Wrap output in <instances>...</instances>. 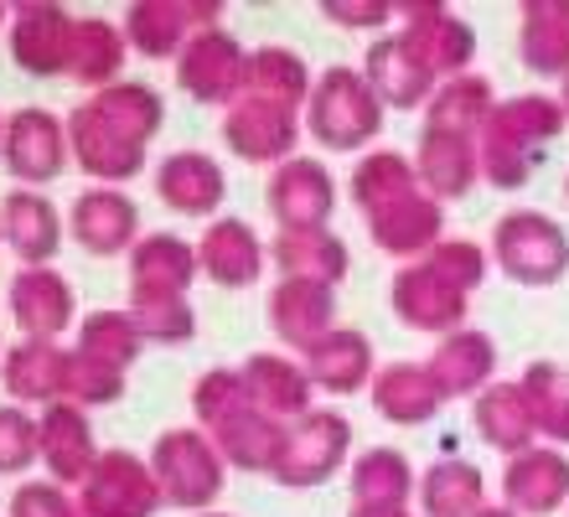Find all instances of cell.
<instances>
[{
    "label": "cell",
    "mask_w": 569,
    "mask_h": 517,
    "mask_svg": "<svg viewBox=\"0 0 569 517\" xmlns=\"http://www.w3.org/2000/svg\"><path fill=\"white\" fill-rule=\"evenodd\" d=\"M264 202H270L274 222H280L284 233L327 228L331 212H337V177H331L321 161H311V156H290L284 166L270 171Z\"/></svg>",
    "instance_id": "cell-14"
},
{
    "label": "cell",
    "mask_w": 569,
    "mask_h": 517,
    "mask_svg": "<svg viewBox=\"0 0 569 517\" xmlns=\"http://www.w3.org/2000/svg\"><path fill=\"white\" fill-rule=\"evenodd\" d=\"M471 425L492 450L502 456H523L539 445V429H533V414H528V399L518 384H487L471 399Z\"/></svg>",
    "instance_id": "cell-37"
},
{
    "label": "cell",
    "mask_w": 569,
    "mask_h": 517,
    "mask_svg": "<svg viewBox=\"0 0 569 517\" xmlns=\"http://www.w3.org/2000/svg\"><path fill=\"white\" fill-rule=\"evenodd\" d=\"M368 238H373V249L415 265V259H425L446 238V207L435 202L430 192H409L399 202L368 212Z\"/></svg>",
    "instance_id": "cell-23"
},
{
    "label": "cell",
    "mask_w": 569,
    "mask_h": 517,
    "mask_svg": "<svg viewBox=\"0 0 569 517\" xmlns=\"http://www.w3.org/2000/svg\"><path fill=\"white\" fill-rule=\"evenodd\" d=\"M425 265H435L450 285H461L466 296H471V290H477V285L487 280V249H481L477 238H456V233H446L430 253H425Z\"/></svg>",
    "instance_id": "cell-48"
},
{
    "label": "cell",
    "mask_w": 569,
    "mask_h": 517,
    "mask_svg": "<svg viewBox=\"0 0 569 517\" xmlns=\"http://www.w3.org/2000/svg\"><path fill=\"white\" fill-rule=\"evenodd\" d=\"M120 27H124V42L136 47L140 58L177 62L181 47L192 42L197 31L223 27V6L218 0H136Z\"/></svg>",
    "instance_id": "cell-10"
},
{
    "label": "cell",
    "mask_w": 569,
    "mask_h": 517,
    "mask_svg": "<svg viewBox=\"0 0 569 517\" xmlns=\"http://www.w3.org/2000/svg\"><path fill=\"white\" fill-rule=\"evenodd\" d=\"M0 249H6V243H0Z\"/></svg>",
    "instance_id": "cell-60"
},
{
    "label": "cell",
    "mask_w": 569,
    "mask_h": 517,
    "mask_svg": "<svg viewBox=\"0 0 569 517\" xmlns=\"http://www.w3.org/2000/svg\"><path fill=\"white\" fill-rule=\"evenodd\" d=\"M156 197L181 218H212L228 197V171L208 150H177L156 166Z\"/></svg>",
    "instance_id": "cell-25"
},
{
    "label": "cell",
    "mask_w": 569,
    "mask_h": 517,
    "mask_svg": "<svg viewBox=\"0 0 569 517\" xmlns=\"http://www.w3.org/2000/svg\"><path fill=\"white\" fill-rule=\"evenodd\" d=\"M565 125H569V115L559 109L555 93H512V99H497L492 119L477 135L481 181H492L502 192L528 187V177L539 171V150Z\"/></svg>",
    "instance_id": "cell-2"
},
{
    "label": "cell",
    "mask_w": 569,
    "mask_h": 517,
    "mask_svg": "<svg viewBox=\"0 0 569 517\" xmlns=\"http://www.w3.org/2000/svg\"><path fill=\"white\" fill-rule=\"evenodd\" d=\"M197 517H228V513H197Z\"/></svg>",
    "instance_id": "cell-56"
},
{
    "label": "cell",
    "mask_w": 569,
    "mask_h": 517,
    "mask_svg": "<svg viewBox=\"0 0 569 517\" xmlns=\"http://www.w3.org/2000/svg\"><path fill=\"white\" fill-rule=\"evenodd\" d=\"M368 394H373V409L383 414L389 425H405V429L430 425L435 414L446 409V394L435 388L425 362H389V368H378Z\"/></svg>",
    "instance_id": "cell-36"
},
{
    "label": "cell",
    "mask_w": 569,
    "mask_h": 517,
    "mask_svg": "<svg viewBox=\"0 0 569 517\" xmlns=\"http://www.w3.org/2000/svg\"><path fill=\"white\" fill-rule=\"evenodd\" d=\"M11 517H83V513L58 481H27L11 497Z\"/></svg>",
    "instance_id": "cell-50"
},
{
    "label": "cell",
    "mask_w": 569,
    "mask_h": 517,
    "mask_svg": "<svg viewBox=\"0 0 569 517\" xmlns=\"http://www.w3.org/2000/svg\"><path fill=\"white\" fill-rule=\"evenodd\" d=\"M37 445H42V466H47V481L58 487H83V476L93 471V460L104 456L93 445V425H89V409L78 404H47L37 414Z\"/></svg>",
    "instance_id": "cell-18"
},
{
    "label": "cell",
    "mask_w": 569,
    "mask_h": 517,
    "mask_svg": "<svg viewBox=\"0 0 569 517\" xmlns=\"http://www.w3.org/2000/svg\"><path fill=\"white\" fill-rule=\"evenodd\" d=\"M477 517H518V513H512V507L508 503H487V507H481V513Z\"/></svg>",
    "instance_id": "cell-53"
},
{
    "label": "cell",
    "mask_w": 569,
    "mask_h": 517,
    "mask_svg": "<svg viewBox=\"0 0 569 517\" xmlns=\"http://www.w3.org/2000/svg\"><path fill=\"white\" fill-rule=\"evenodd\" d=\"M62 233H68V222H62L52 197L31 192V187L6 192V202H0V243L21 259V269L52 265L62 249Z\"/></svg>",
    "instance_id": "cell-19"
},
{
    "label": "cell",
    "mask_w": 569,
    "mask_h": 517,
    "mask_svg": "<svg viewBox=\"0 0 569 517\" xmlns=\"http://www.w3.org/2000/svg\"><path fill=\"white\" fill-rule=\"evenodd\" d=\"M243 78H249V47L228 27L197 31L177 58V89L197 103H233L243 99Z\"/></svg>",
    "instance_id": "cell-11"
},
{
    "label": "cell",
    "mask_w": 569,
    "mask_h": 517,
    "mask_svg": "<svg viewBox=\"0 0 569 517\" xmlns=\"http://www.w3.org/2000/svg\"><path fill=\"white\" fill-rule=\"evenodd\" d=\"M321 16L337 21V27H347V31H378L399 16V6H393V0H327Z\"/></svg>",
    "instance_id": "cell-51"
},
{
    "label": "cell",
    "mask_w": 569,
    "mask_h": 517,
    "mask_svg": "<svg viewBox=\"0 0 569 517\" xmlns=\"http://www.w3.org/2000/svg\"><path fill=\"white\" fill-rule=\"evenodd\" d=\"M6 306H11V321L21 326V337L58 341L62 331H73V321H78L73 285H68V275L52 265L16 269L11 290H6Z\"/></svg>",
    "instance_id": "cell-15"
},
{
    "label": "cell",
    "mask_w": 569,
    "mask_h": 517,
    "mask_svg": "<svg viewBox=\"0 0 569 517\" xmlns=\"http://www.w3.org/2000/svg\"><path fill=\"white\" fill-rule=\"evenodd\" d=\"M192 409H197V429L218 445V456L239 471L270 476L274 456H280L284 425H274L270 414L259 409L243 388L239 368H212L192 384Z\"/></svg>",
    "instance_id": "cell-1"
},
{
    "label": "cell",
    "mask_w": 569,
    "mask_h": 517,
    "mask_svg": "<svg viewBox=\"0 0 569 517\" xmlns=\"http://www.w3.org/2000/svg\"><path fill=\"white\" fill-rule=\"evenodd\" d=\"M362 78H368V89L378 93L383 109H425L430 93L440 89L420 62H415V52L399 42V31H393V37H378V42L368 47V58H362Z\"/></svg>",
    "instance_id": "cell-34"
},
{
    "label": "cell",
    "mask_w": 569,
    "mask_h": 517,
    "mask_svg": "<svg viewBox=\"0 0 569 517\" xmlns=\"http://www.w3.org/2000/svg\"><path fill=\"white\" fill-rule=\"evenodd\" d=\"M347 517H409V507H352Z\"/></svg>",
    "instance_id": "cell-52"
},
{
    "label": "cell",
    "mask_w": 569,
    "mask_h": 517,
    "mask_svg": "<svg viewBox=\"0 0 569 517\" xmlns=\"http://www.w3.org/2000/svg\"><path fill=\"white\" fill-rule=\"evenodd\" d=\"M399 16H405L399 42L415 52V62H420L435 83L471 73V58H477V31H471L466 16H456L450 6H435V0H409V6H399Z\"/></svg>",
    "instance_id": "cell-8"
},
{
    "label": "cell",
    "mask_w": 569,
    "mask_h": 517,
    "mask_svg": "<svg viewBox=\"0 0 569 517\" xmlns=\"http://www.w3.org/2000/svg\"><path fill=\"white\" fill-rule=\"evenodd\" d=\"M0 130H6V115H0Z\"/></svg>",
    "instance_id": "cell-58"
},
{
    "label": "cell",
    "mask_w": 569,
    "mask_h": 517,
    "mask_svg": "<svg viewBox=\"0 0 569 517\" xmlns=\"http://www.w3.org/2000/svg\"><path fill=\"white\" fill-rule=\"evenodd\" d=\"M120 399H124V372L89 352H78V347H68V388H62V404L99 409V404H120Z\"/></svg>",
    "instance_id": "cell-47"
},
{
    "label": "cell",
    "mask_w": 569,
    "mask_h": 517,
    "mask_svg": "<svg viewBox=\"0 0 569 517\" xmlns=\"http://www.w3.org/2000/svg\"><path fill=\"white\" fill-rule=\"evenodd\" d=\"M389 306L409 331H430V337L461 331L466 316H471V296H466L461 285H450L435 265H425V259L399 265V275L389 285Z\"/></svg>",
    "instance_id": "cell-12"
},
{
    "label": "cell",
    "mask_w": 569,
    "mask_h": 517,
    "mask_svg": "<svg viewBox=\"0 0 569 517\" xmlns=\"http://www.w3.org/2000/svg\"><path fill=\"white\" fill-rule=\"evenodd\" d=\"M89 115L104 125L114 140H124V146L136 150H150V140L161 135L166 125V99L150 83H140V78H120L114 89H99L89 93Z\"/></svg>",
    "instance_id": "cell-29"
},
{
    "label": "cell",
    "mask_w": 569,
    "mask_h": 517,
    "mask_svg": "<svg viewBox=\"0 0 569 517\" xmlns=\"http://www.w3.org/2000/svg\"><path fill=\"white\" fill-rule=\"evenodd\" d=\"M0 357H6V347H0Z\"/></svg>",
    "instance_id": "cell-59"
},
{
    "label": "cell",
    "mask_w": 569,
    "mask_h": 517,
    "mask_svg": "<svg viewBox=\"0 0 569 517\" xmlns=\"http://www.w3.org/2000/svg\"><path fill=\"white\" fill-rule=\"evenodd\" d=\"M239 378H243V388H249V399L270 414L274 425H296V419L311 414L316 384H311V372H306V362H296V357L254 352L239 368Z\"/></svg>",
    "instance_id": "cell-26"
},
{
    "label": "cell",
    "mask_w": 569,
    "mask_h": 517,
    "mask_svg": "<svg viewBox=\"0 0 569 517\" xmlns=\"http://www.w3.org/2000/svg\"><path fill=\"white\" fill-rule=\"evenodd\" d=\"M352 507H409L415 487H420V476L409 466L405 450H393V445H373V450H362L352 460Z\"/></svg>",
    "instance_id": "cell-40"
},
{
    "label": "cell",
    "mask_w": 569,
    "mask_h": 517,
    "mask_svg": "<svg viewBox=\"0 0 569 517\" xmlns=\"http://www.w3.org/2000/svg\"><path fill=\"white\" fill-rule=\"evenodd\" d=\"M197 265L208 275L212 285H223V290H249V285L264 275L270 265V249H264V238L254 233V222L243 218H212L197 238Z\"/></svg>",
    "instance_id": "cell-21"
},
{
    "label": "cell",
    "mask_w": 569,
    "mask_h": 517,
    "mask_svg": "<svg viewBox=\"0 0 569 517\" xmlns=\"http://www.w3.org/2000/svg\"><path fill=\"white\" fill-rule=\"evenodd\" d=\"M415 497H420L425 517H477L481 507H487V476H481L471 460L446 456L420 476Z\"/></svg>",
    "instance_id": "cell-41"
},
{
    "label": "cell",
    "mask_w": 569,
    "mask_h": 517,
    "mask_svg": "<svg viewBox=\"0 0 569 517\" xmlns=\"http://www.w3.org/2000/svg\"><path fill=\"white\" fill-rule=\"evenodd\" d=\"M130 316H136L140 337L156 347H181L197 337V310L187 296H130Z\"/></svg>",
    "instance_id": "cell-46"
},
{
    "label": "cell",
    "mask_w": 569,
    "mask_h": 517,
    "mask_svg": "<svg viewBox=\"0 0 569 517\" xmlns=\"http://www.w3.org/2000/svg\"><path fill=\"white\" fill-rule=\"evenodd\" d=\"M150 476H156L166 507L208 513V507L223 497L228 460L218 456V445L197 425H177V429H161L156 445H150Z\"/></svg>",
    "instance_id": "cell-4"
},
{
    "label": "cell",
    "mask_w": 569,
    "mask_h": 517,
    "mask_svg": "<svg viewBox=\"0 0 569 517\" xmlns=\"http://www.w3.org/2000/svg\"><path fill=\"white\" fill-rule=\"evenodd\" d=\"M300 362H306V372H311V384L321 394H358L378 372L373 341H368V331H352V326H331Z\"/></svg>",
    "instance_id": "cell-32"
},
{
    "label": "cell",
    "mask_w": 569,
    "mask_h": 517,
    "mask_svg": "<svg viewBox=\"0 0 569 517\" xmlns=\"http://www.w3.org/2000/svg\"><path fill=\"white\" fill-rule=\"evenodd\" d=\"M555 99H559V109L569 115V78H559V93H555Z\"/></svg>",
    "instance_id": "cell-54"
},
{
    "label": "cell",
    "mask_w": 569,
    "mask_h": 517,
    "mask_svg": "<svg viewBox=\"0 0 569 517\" xmlns=\"http://www.w3.org/2000/svg\"><path fill=\"white\" fill-rule=\"evenodd\" d=\"M300 135H306L300 115L296 109H280V103H264L243 93V99H233L223 109V146L249 166H284L296 156Z\"/></svg>",
    "instance_id": "cell-13"
},
{
    "label": "cell",
    "mask_w": 569,
    "mask_h": 517,
    "mask_svg": "<svg viewBox=\"0 0 569 517\" xmlns=\"http://www.w3.org/2000/svg\"><path fill=\"white\" fill-rule=\"evenodd\" d=\"M415 177H420V192H430L440 207L471 197V187L481 181L477 140L471 135H450V130H420Z\"/></svg>",
    "instance_id": "cell-24"
},
{
    "label": "cell",
    "mask_w": 569,
    "mask_h": 517,
    "mask_svg": "<svg viewBox=\"0 0 569 517\" xmlns=\"http://www.w3.org/2000/svg\"><path fill=\"white\" fill-rule=\"evenodd\" d=\"M565 197H569V177H565Z\"/></svg>",
    "instance_id": "cell-57"
},
{
    "label": "cell",
    "mask_w": 569,
    "mask_h": 517,
    "mask_svg": "<svg viewBox=\"0 0 569 517\" xmlns=\"http://www.w3.org/2000/svg\"><path fill=\"white\" fill-rule=\"evenodd\" d=\"M300 125L321 150H362L383 130V103H378V93L368 89V78L358 68L337 62L311 83Z\"/></svg>",
    "instance_id": "cell-3"
},
{
    "label": "cell",
    "mask_w": 569,
    "mask_h": 517,
    "mask_svg": "<svg viewBox=\"0 0 569 517\" xmlns=\"http://www.w3.org/2000/svg\"><path fill=\"white\" fill-rule=\"evenodd\" d=\"M492 259L508 280L543 290L569 275V233L565 222L539 212V207H512L492 228Z\"/></svg>",
    "instance_id": "cell-5"
},
{
    "label": "cell",
    "mask_w": 569,
    "mask_h": 517,
    "mask_svg": "<svg viewBox=\"0 0 569 517\" xmlns=\"http://www.w3.org/2000/svg\"><path fill=\"white\" fill-rule=\"evenodd\" d=\"M197 269V243L181 233H140L130 249V296H187Z\"/></svg>",
    "instance_id": "cell-31"
},
{
    "label": "cell",
    "mask_w": 569,
    "mask_h": 517,
    "mask_svg": "<svg viewBox=\"0 0 569 517\" xmlns=\"http://www.w3.org/2000/svg\"><path fill=\"white\" fill-rule=\"evenodd\" d=\"M518 58L528 73L569 78V0H533L518 16Z\"/></svg>",
    "instance_id": "cell-38"
},
{
    "label": "cell",
    "mask_w": 569,
    "mask_h": 517,
    "mask_svg": "<svg viewBox=\"0 0 569 517\" xmlns=\"http://www.w3.org/2000/svg\"><path fill=\"white\" fill-rule=\"evenodd\" d=\"M68 156L83 177H93V187H124L146 171V150L124 146L89 115V103H78L73 119H68Z\"/></svg>",
    "instance_id": "cell-28"
},
{
    "label": "cell",
    "mask_w": 569,
    "mask_h": 517,
    "mask_svg": "<svg viewBox=\"0 0 569 517\" xmlns=\"http://www.w3.org/2000/svg\"><path fill=\"white\" fill-rule=\"evenodd\" d=\"M311 68L300 58L296 47H249V78H243V93L249 99H264V103H280V109H306L311 99Z\"/></svg>",
    "instance_id": "cell-39"
},
{
    "label": "cell",
    "mask_w": 569,
    "mask_h": 517,
    "mask_svg": "<svg viewBox=\"0 0 569 517\" xmlns=\"http://www.w3.org/2000/svg\"><path fill=\"white\" fill-rule=\"evenodd\" d=\"M264 316H270V331L290 347V352H311L316 341L337 326V290L311 280H274L270 300H264Z\"/></svg>",
    "instance_id": "cell-22"
},
{
    "label": "cell",
    "mask_w": 569,
    "mask_h": 517,
    "mask_svg": "<svg viewBox=\"0 0 569 517\" xmlns=\"http://www.w3.org/2000/svg\"><path fill=\"white\" fill-rule=\"evenodd\" d=\"M347 450H352V425L337 409H311L306 419L284 425V440L270 476L290 491H311L342 471Z\"/></svg>",
    "instance_id": "cell-6"
},
{
    "label": "cell",
    "mask_w": 569,
    "mask_h": 517,
    "mask_svg": "<svg viewBox=\"0 0 569 517\" xmlns=\"http://www.w3.org/2000/svg\"><path fill=\"white\" fill-rule=\"evenodd\" d=\"M6 27H11V11H6V6H0V31H6Z\"/></svg>",
    "instance_id": "cell-55"
},
{
    "label": "cell",
    "mask_w": 569,
    "mask_h": 517,
    "mask_svg": "<svg viewBox=\"0 0 569 517\" xmlns=\"http://www.w3.org/2000/svg\"><path fill=\"white\" fill-rule=\"evenodd\" d=\"M425 368H430L435 388H440L446 399H477L497 372V341L487 337V331H477V326H461V331H450V337L435 341V352L425 357Z\"/></svg>",
    "instance_id": "cell-27"
},
{
    "label": "cell",
    "mask_w": 569,
    "mask_h": 517,
    "mask_svg": "<svg viewBox=\"0 0 569 517\" xmlns=\"http://www.w3.org/2000/svg\"><path fill=\"white\" fill-rule=\"evenodd\" d=\"M68 119H58L42 103H27V109H11L6 115V130H0V166L16 177V187H31L42 192L68 171Z\"/></svg>",
    "instance_id": "cell-7"
},
{
    "label": "cell",
    "mask_w": 569,
    "mask_h": 517,
    "mask_svg": "<svg viewBox=\"0 0 569 517\" xmlns=\"http://www.w3.org/2000/svg\"><path fill=\"white\" fill-rule=\"evenodd\" d=\"M166 497L150 476V460H140L136 450H104L78 487L83 517H156Z\"/></svg>",
    "instance_id": "cell-9"
},
{
    "label": "cell",
    "mask_w": 569,
    "mask_h": 517,
    "mask_svg": "<svg viewBox=\"0 0 569 517\" xmlns=\"http://www.w3.org/2000/svg\"><path fill=\"white\" fill-rule=\"evenodd\" d=\"M492 109H497V93L481 73L446 78L430 93V103H425V130H450V135H471L477 140L481 125L492 119Z\"/></svg>",
    "instance_id": "cell-42"
},
{
    "label": "cell",
    "mask_w": 569,
    "mask_h": 517,
    "mask_svg": "<svg viewBox=\"0 0 569 517\" xmlns=\"http://www.w3.org/2000/svg\"><path fill=\"white\" fill-rule=\"evenodd\" d=\"M124 27H114L109 16H73V42H68V73L73 83H83L89 93L114 89L124 73Z\"/></svg>",
    "instance_id": "cell-33"
},
{
    "label": "cell",
    "mask_w": 569,
    "mask_h": 517,
    "mask_svg": "<svg viewBox=\"0 0 569 517\" xmlns=\"http://www.w3.org/2000/svg\"><path fill=\"white\" fill-rule=\"evenodd\" d=\"M270 259L280 269V280H311L327 285V290H337L352 269V253L331 228H300V233L280 228V238L270 243Z\"/></svg>",
    "instance_id": "cell-35"
},
{
    "label": "cell",
    "mask_w": 569,
    "mask_h": 517,
    "mask_svg": "<svg viewBox=\"0 0 569 517\" xmlns=\"http://www.w3.org/2000/svg\"><path fill=\"white\" fill-rule=\"evenodd\" d=\"M6 42H11V62L31 78H62L68 73V42H73V16L52 6V0H31V6H16L11 27H6Z\"/></svg>",
    "instance_id": "cell-16"
},
{
    "label": "cell",
    "mask_w": 569,
    "mask_h": 517,
    "mask_svg": "<svg viewBox=\"0 0 569 517\" xmlns=\"http://www.w3.org/2000/svg\"><path fill=\"white\" fill-rule=\"evenodd\" d=\"M78 352L99 357L109 368L130 372L140 352H146V337H140V326L130 310H89L83 321H78Z\"/></svg>",
    "instance_id": "cell-45"
},
{
    "label": "cell",
    "mask_w": 569,
    "mask_h": 517,
    "mask_svg": "<svg viewBox=\"0 0 569 517\" xmlns=\"http://www.w3.org/2000/svg\"><path fill=\"white\" fill-rule=\"evenodd\" d=\"M409 192H420V177H415V156H405V150H368L352 166V202L362 218Z\"/></svg>",
    "instance_id": "cell-43"
},
{
    "label": "cell",
    "mask_w": 569,
    "mask_h": 517,
    "mask_svg": "<svg viewBox=\"0 0 569 517\" xmlns=\"http://www.w3.org/2000/svg\"><path fill=\"white\" fill-rule=\"evenodd\" d=\"M518 388H523L533 429H539L543 440L569 445V368H559L549 357H543V362H528Z\"/></svg>",
    "instance_id": "cell-44"
},
{
    "label": "cell",
    "mask_w": 569,
    "mask_h": 517,
    "mask_svg": "<svg viewBox=\"0 0 569 517\" xmlns=\"http://www.w3.org/2000/svg\"><path fill=\"white\" fill-rule=\"evenodd\" d=\"M0 384L21 404H42V409L47 404H62V388H68V347L42 341V337H21L0 357Z\"/></svg>",
    "instance_id": "cell-30"
},
{
    "label": "cell",
    "mask_w": 569,
    "mask_h": 517,
    "mask_svg": "<svg viewBox=\"0 0 569 517\" xmlns=\"http://www.w3.org/2000/svg\"><path fill=\"white\" fill-rule=\"evenodd\" d=\"M37 456H42L37 419L27 409H16V404H0V476H21Z\"/></svg>",
    "instance_id": "cell-49"
},
{
    "label": "cell",
    "mask_w": 569,
    "mask_h": 517,
    "mask_svg": "<svg viewBox=\"0 0 569 517\" xmlns=\"http://www.w3.org/2000/svg\"><path fill=\"white\" fill-rule=\"evenodd\" d=\"M73 243L93 259H114L140 243V207L136 197H124V187H89L73 202Z\"/></svg>",
    "instance_id": "cell-17"
},
{
    "label": "cell",
    "mask_w": 569,
    "mask_h": 517,
    "mask_svg": "<svg viewBox=\"0 0 569 517\" xmlns=\"http://www.w3.org/2000/svg\"><path fill=\"white\" fill-rule=\"evenodd\" d=\"M502 503L518 517H549L569 507V456L555 445H533L502 466Z\"/></svg>",
    "instance_id": "cell-20"
}]
</instances>
